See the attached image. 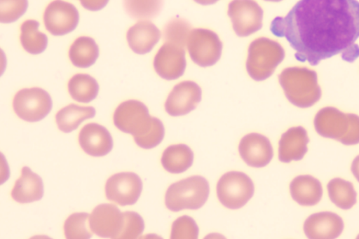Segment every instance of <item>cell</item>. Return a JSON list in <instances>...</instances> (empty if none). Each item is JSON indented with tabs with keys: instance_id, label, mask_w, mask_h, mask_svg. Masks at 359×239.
<instances>
[{
	"instance_id": "obj_1",
	"label": "cell",
	"mask_w": 359,
	"mask_h": 239,
	"mask_svg": "<svg viewBox=\"0 0 359 239\" xmlns=\"http://www.w3.org/2000/svg\"><path fill=\"white\" fill-rule=\"evenodd\" d=\"M274 36L285 38L302 62L318 65L341 54L353 62L359 56L355 42L359 38L357 0H300L285 18L271 22Z\"/></svg>"
},
{
	"instance_id": "obj_2",
	"label": "cell",
	"mask_w": 359,
	"mask_h": 239,
	"mask_svg": "<svg viewBox=\"0 0 359 239\" xmlns=\"http://www.w3.org/2000/svg\"><path fill=\"white\" fill-rule=\"evenodd\" d=\"M114 121L119 130L132 135L135 142L143 149H152L164 139L163 122L151 117L148 107L140 101L122 102L114 113Z\"/></svg>"
},
{
	"instance_id": "obj_3",
	"label": "cell",
	"mask_w": 359,
	"mask_h": 239,
	"mask_svg": "<svg viewBox=\"0 0 359 239\" xmlns=\"http://www.w3.org/2000/svg\"><path fill=\"white\" fill-rule=\"evenodd\" d=\"M280 86L292 104L302 109L313 107L322 96L317 73L306 67H287L278 76Z\"/></svg>"
},
{
	"instance_id": "obj_4",
	"label": "cell",
	"mask_w": 359,
	"mask_h": 239,
	"mask_svg": "<svg viewBox=\"0 0 359 239\" xmlns=\"http://www.w3.org/2000/svg\"><path fill=\"white\" fill-rule=\"evenodd\" d=\"M314 128L323 138L347 146L359 144V116L334 107L320 109L314 118Z\"/></svg>"
},
{
	"instance_id": "obj_5",
	"label": "cell",
	"mask_w": 359,
	"mask_h": 239,
	"mask_svg": "<svg viewBox=\"0 0 359 239\" xmlns=\"http://www.w3.org/2000/svg\"><path fill=\"white\" fill-rule=\"evenodd\" d=\"M285 57V50L278 42L267 38L257 39L249 48L247 72L254 81H264L273 74Z\"/></svg>"
},
{
	"instance_id": "obj_6",
	"label": "cell",
	"mask_w": 359,
	"mask_h": 239,
	"mask_svg": "<svg viewBox=\"0 0 359 239\" xmlns=\"http://www.w3.org/2000/svg\"><path fill=\"white\" fill-rule=\"evenodd\" d=\"M210 193L208 181L203 177L193 176L168 187L165 197L166 207L172 212L196 210L204 206Z\"/></svg>"
},
{
	"instance_id": "obj_7",
	"label": "cell",
	"mask_w": 359,
	"mask_h": 239,
	"mask_svg": "<svg viewBox=\"0 0 359 239\" xmlns=\"http://www.w3.org/2000/svg\"><path fill=\"white\" fill-rule=\"evenodd\" d=\"M217 191L219 200L224 207L239 210L253 197L255 186L251 178L245 174L231 172L220 178Z\"/></svg>"
},
{
	"instance_id": "obj_8",
	"label": "cell",
	"mask_w": 359,
	"mask_h": 239,
	"mask_svg": "<svg viewBox=\"0 0 359 239\" xmlns=\"http://www.w3.org/2000/svg\"><path fill=\"white\" fill-rule=\"evenodd\" d=\"M191 60L201 67L216 64L221 58L223 45L215 32L205 29L191 31L187 44Z\"/></svg>"
},
{
	"instance_id": "obj_9",
	"label": "cell",
	"mask_w": 359,
	"mask_h": 239,
	"mask_svg": "<svg viewBox=\"0 0 359 239\" xmlns=\"http://www.w3.org/2000/svg\"><path fill=\"white\" fill-rule=\"evenodd\" d=\"M53 107L50 95L40 88L22 89L15 96L16 115L27 122H38L48 116Z\"/></svg>"
},
{
	"instance_id": "obj_10",
	"label": "cell",
	"mask_w": 359,
	"mask_h": 239,
	"mask_svg": "<svg viewBox=\"0 0 359 239\" xmlns=\"http://www.w3.org/2000/svg\"><path fill=\"white\" fill-rule=\"evenodd\" d=\"M228 14L239 37H248L263 27L264 11L255 0H233Z\"/></svg>"
},
{
	"instance_id": "obj_11",
	"label": "cell",
	"mask_w": 359,
	"mask_h": 239,
	"mask_svg": "<svg viewBox=\"0 0 359 239\" xmlns=\"http://www.w3.org/2000/svg\"><path fill=\"white\" fill-rule=\"evenodd\" d=\"M79 20L80 15L76 8L63 0H55L43 14L45 27L55 36H63L75 30Z\"/></svg>"
},
{
	"instance_id": "obj_12",
	"label": "cell",
	"mask_w": 359,
	"mask_h": 239,
	"mask_svg": "<svg viewBox=\"0 0 359 239\" xmlns=\"http://www.w3.org/2000/svg\"><path fill=\"white\" fill-rule=\"evenodd\" d=\"M142 187V181L137 174L118 173L107 182V198L122 207L131 206L138 201Z\"/></svg>"
},
{
	"instance_id": "obj_13",
	"label": "cell",
	"mask_w": 359,
	"mask_h": 239,
	"mask_svg": "<svg viewBox=\"0 0 359 239\" xmlns=\"http://www.w3.org/2000/svg\"><path fill=\"white\" fill-rule=\"evenodd\" d=\"M154 67L156 74L166 81L182 77L187 67L185 48L165 42L155 55Z\"/></svg>"
},
{
	"instance_id": "obj_14",
	"label": "cell",
	"mask_w": 359,
	"mask_h": 239,
	"mask_svg": "<svg viewBox=\"0 0 359 239\" xmlns=\"http://www.w3.org/2000/svg\"><path fill=\"white\" fill-rule=\"evenodd\" d=\"M202 92L199 86L193 81L180 83L168 95L165 109L173 117L183 116L196 109L201 100Z\"/></svg>"
},
{
	"instance_id": "obj_15",
	"label": "cell",
	"mask_w": 359,
	"mask_h": 239,
	"mask_svg": "<svg viewBox=\"0 0 359 239\" xmlns=\"http://www.w3.org/2000/svg\"><path fill=\"white\" fill-rule=\"evenodd\" d=\"M89 223L93 233L99 237L118 239L122 231L123 215L115 205L101 204L90 214Z\"/></svg>"
},
{
	"instance_id": "obj_16",
	"label": "cell",
	"mask_w": 359,
	"mask_h": 239,
	"mask_svg": "<svg viewBox=\"0 0 359 239\" xmlns=\"http://www.w3.org/2000/svg\"><path fill=\"white\" fill-rule=\"evenodd\" d=\"M239 152L243 161L252 168H264L273 157L271 142L266 136L258 133L244 136L239 145Z\"/></svg>"
},
{
	"instance_id": "obj_17",
	"label": "cell",
	"mask_w": 359,
	"mask_h": 239,
	"mask_svg": "<svg viewBox=\"0 0 359 239\" xmlns=\"http://www.w3.org/2000/svg\"><path fill=\"white\" fill-rule=\"evenodd\" d=\"M344 224L339 214L331 212L313 214L304 223V232L310 239H334L343 233Z\"/></svg>"
},
{
	"instance_id": "obj_18",
	"label": "cell",
	"mask_w": 359,
	"mask_h": 239,
	"mask_svg": "<svg viewBox=\"0 0 359 239\" xmlns=\"http://www.w3.org/2000/svg\"><path fill=\"white\" fill-rule=\"evenodd\" d=\"M79 143L82 149L88 155L100 157L111 152L114 147L110 132L97 123H88L79 135Z\"/></svg>"
},
{
	"instance_id": "obj_19",
	"label": "cell",
	"mask_w": 359,
	"mask_h": 239,
	"mask_svg": "<svg viewBox=\"0 0 359 239\" xmlns=\"http://www.w3.org/2000/svg\"><path fill=\"white\" fill-rule=\"evenodd\" d=\"M309 142L306 129L302 127L289 129L279 141V161L284 163L302 161L308 152Z\"/></svg>"
},
{
	"instance_id": "obj_20",
	"label": "cell",
	"mask_w": 359,
	"mask_h": 239,
	"mask_svg": "<svg viewBox=\"0 0 359 239\" xmlns=\"http://www.w3.org/2000/svg\"><path fill=\"white\" fill-rule=\"evenodd\" d=\"M161 38V31L149 20L139 21L130 28L127 34L130 49L140 55L150 53Z\"/></svg>"
},
{
	"instance_id": "obj_21",
	"label": "cell",
	"mask_w": 359,
	"mask_h": 239,
	"mask_svg": "<svg viewBox=\"0 0 359 239\" xmlns=\"http://www.w3.org/2000/svg\"><path fill=\"white\" fill-rule=\"evenodd\" d=\"M290 191L292 198L303 207L316 206L321 200L323 192L320 182L310 175L294 178L290 185Z\"/></svg>"
},
{
	"instance_id": "obj_22",
	"label": "cell",
	"mask_w": 359,
	"mask_h": 239,
	"mask_svg": "<svg viewBox=\"0 0 359 239\" xmlns=\"http://www.w3.org/2000/svg\"><path fill=\"white\" fill-rule=\"evenodd\" d=\"M43 180L28 167L22 168L21 177L16 181L11 197L18 203L39 201L43 196Z\"/></svg>"
},
{
	"instance_id": "obj_23",
	"label": "cell",
	"mask_w": 359,
	"mask_h": 239,
	"mask_svg": "<svg viewBox=\"0 0 359 239\" xmlns=\"http://www.w3.org/2000/svg\"><path fill=\"white\" fill-rule=\"evenodd\" d=\"M194 153L186 144H175L166 148L161 163L168 172L182 174L193 165Z\"/></svg>"
},
{
	"instance_id": "obj_24",
	"label": "cell",
	"mask_w": 359,
	"mask_h": 239,
	"mask_svg": "<svg viewBox=\"0 0 359 239\" xmlns=\"http://www.w3.org/2000/svg\"><path fill=\"white\" fill-rule=\"evenodd\" d=\"M95 115L96 111L93 107L70 104L56 114L55 121L62 132L69 133L76 130L84 121L93 118Z\"/></svg>"
},
{
	"instance_id": "obj_25",
	"label": "cell",
	"mask_w": 359,
	"mask_h": 239,
	"mask_svg": "<svg viewBox=\"0 0 359 239\" xmlns=\"http://www.w3.org/2000/svg\"><path fill=\"white\" fill-rule=\"evenodd\" d=\"M69 57L75 67L80 68L91 67L99 57L98 45L92 38H78L72 45Z\"/></svg>"
},
{
	"instance_id": "obj_26",
	"label": "cell",
	"mask_w": 359,
	"mask_h": 239,
	"mask_svg": "<svg viewBox=\"0 0 359 239\" xmlns=\"http://www.w3.org/2000/svg\"><path fill=\"white\" fill-rule=\"evenodd\" d=\"M39 22L29 20L20 27V42L22 48L30 54L39 55L47 49L48 39L45 34L39 31Z\"/></svg>"
},
{
	"instance_id": "obj_27",
	"label": "cell",
	"mask_w": 359,
	"mask_h": 239,
	"mask_svg": "<svg viewBox=\"0 0 359 239\" xmlns=\"http://www.w3.org/2000/svg\"><path fill=\"white\" fill-rule=\"evenodd\" d=\"M331 201L344 210L352 209L357 201V193L352 183L341 178L332 179L327 185Z\"/></svg>"
},
{
	"instance_id": "obj_28",
	"label": "cell",
	"mask_w": 359,
	"mask_h": 239,
	"mask_svg": "<svg viewBox=\"0 0 359 239\" xmlns=\"http://www.w3.org/2000/svg\"><path fill=\"white\" fill-rule=\"evenodd\" d=\"M69 90L74 100L88 104L97 97L99 85L93 76L78 74L70 79Z\"/></svg>"
},
{
	"instance_id": "obj_29",
	"label": "cell",
	"mask_w": 359,
	"mask_h": 239,
	"mask_svg": "<svg viewBox=\"0 0 359 239\" xmlns=\"http://www.w3.org/2000/svg\"><path fill=\"white\" fill-rule=\"evenodd\" d=\"M163 6V0H123L128 15L136 20L152 19L158 16Z\"/></svg>"
},
{
	"instance_id": "obj_30",
	"label": "cell",
	"mask_w": 359,
	"mask_h": 239,
	"mask_svg": "<svg viewBox=\"0 0 359 239\" xmlns=\"http://www.w3.org/2000/svg\"><path fill=\"white\" fill-rule=\"evenodd\" d=\"M90 214L86 212L74 213L65 222L64 231L67 239H88L93 232L89 223Z\"/></svg>"
},
{
	"instance_id": "obj_31",
	"label": "cell",
	"mask_w": 359,
	"mask_h": 239,
	"mask_svg": "<svg viewBox=\"0 0 359 239\" xmlns=\"http://www.w3.org/2000/svg\"><path fill=\"white\" fill-rule=\"evenodd\" d=\"M192 26L184 19L176 18L171 20L163 29V40L177 46L187 47Z\"/></svg>"
},
{
	"instance_id": "obj_32",
	"label": "cell",
	"mask_w": 359,
	"mask_h": 239,
	"mask_svg": "<svg viewBox=\"0 0 359 239\" xmlns=\"http://www.w3.org/2000/svg\"><path fill=\"white\" fill-rule=\"evenodd\" d=\"M28 0H0V22L11 24L26 13Z\"/></svg>"
},
{
	"instance_id": "obj_33",
	"label": "cell",
	"mask_w": 359,
	"mask_h": 239,
	"mask_svg": "<svg viewBox=\"0 0 359 239\" xmlns=\"http://www.w3.org/2000/svg\"><path fill=\"white\" fill-rule=\"evenodd\" d=\"M123 224L118 238H137L144 230V222L142 216L135 212H123Z\"/></svg>"
},
{
	"instance_id": "obj_34",
	"label": "cell",
	"mask_w": 359,
	"mask_h": 239,
	"mask_svg": "<svg viewBox=\"0 0 359 239\" xmlns=\"http://www.w3.org/2000/svg\"><path fill=\"white\" fill-rule=\"evenodd\" d=\"M199 229L193 218L187 215L175 220L172 224V239H197Z\"/></svg>"
},
{
	"instance_id": "obj_35",
	"label": "cell",
	"mask_w": 359,
	"mask_h": 239,
	"mask_svg": "<svg viewBox=\"0 0 359 239\" xmlns=\"http://www.w3.org/2000/svg\"><path fill=\"white\" fill-rule=\"evenodd\" d=\"M80 1L86 9L97 11L105 8L109 0H80Z\"/></svg>"
},
{
	"instance_id": "obj_36",
	"label": "cell",
	"mask_w": 359,
	"mask_h": 239,
	"mask_svg": "<svg viewBox=\"0 0 359 239\" xmlns=\"http://www.w3.org/2000/svg\"><path fill=\"white\" fill-rule=\"evenodd\" d=\"M351 172L359 183V155L354 158L351 165Z\"/></svg>"
},
{
	"instance_id": "obj_37",
	"label": "cell",
	"mask_w": 359,
	"mask_h": 239,
	"mask_svg": "<svg viewBox=\"0 0 359 239\" xmlns=\"http://www.w3.org/2000/svg\"><path fill=\"white\" fill-rule=\"evenodd\" d=\"M194 1L202 6H210L217 4L219 0H194Z\"/></svg>"
},
{
	"instance_id": "obj_38",
	"label": "cell",
	"mask_w": 359,
	"mask_h": 239,
	"mask_svg": "<svg viewBox=\"0 0 359 239\" xmlns=\"http://www.w3.org/2000/svg\"><path fill=\"white\" fill-rule=\"evenodd\" d=\"M265 1H267V2H273V3H278V2L283 1V0H265Z\"/></svg>"
}]
</instances>
